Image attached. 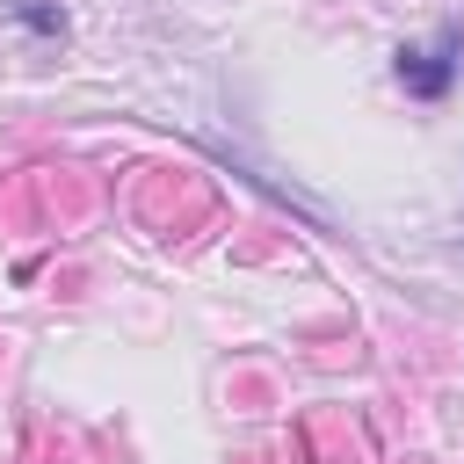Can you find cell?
<instances>
[{
    "label": "cell",
    "mask_w": 464,
    "mask_h": 464,
    "mask_svg": "<svg viewBox=\"0 0 464 464\" xmlns=\"http://www.w3.org/2000/svg\"><path fill=\"white\" fill-rule=\"evenodd\" d=\"M457 72H464V22H442L435 44L399 51V87L420 94V102H442V94L457 87Z\"/></svg>",
    "instance_id": "6da1fadb"
},
{
    "label": "cell",
    "mask_w": 464,
    "mask_h": 464,
    "mask_svg": "<svg viewBox=\"0 0 464 464\" xmlns=\"http://www.w3.org/2000/svg\"><path fill=\"white\" fill-rule=\"evenodd\" d=\"M22 22H29V29H44V36H51V29H65V14H58V7H44V0H22Z\"/></svg>",
    "instance_id": "7a4b0ae2"
}]
</instances>
